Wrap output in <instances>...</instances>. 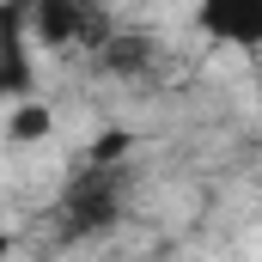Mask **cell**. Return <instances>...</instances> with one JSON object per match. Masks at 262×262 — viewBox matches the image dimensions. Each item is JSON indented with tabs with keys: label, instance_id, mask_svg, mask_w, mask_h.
<instances>
[{
	"label": "cell",
	"instance_id": "obj_3",
	"mask_svg": "<svg viewBox=\"0 0 262 262\" xmlns=\"http://www.w3.org/2000/svg\"><path fill=\"white\" fill-rule=\"evenodd\" d=\"M31 0L0 6V98H31L37 92V55H31Z\"/></svg>",
	"mask_w": 262,
	"mask_h": 262
},
{
	"label": "cell",
	"instance_id": "obj_4",
	"mask_svg": "<svg viewBox=\"0 0 262 262\" xmlns=\"http://www.w3.org/2000/svg\"><path fill=\"white\" fill-rule=\"evenodd\" d=\"M110 220H116V165H85L61 195V226L73 238H85Z\"/></svg>",
	"mask_w": 262,
	"mask_h": 262
},
{
	"label": "cell",
	"instance_id": "obj_7",
	"mask_svg": "<svg viewBox=\"0 0 262 262\" xmlns=\"http://www.w3.org/2000/svg\"><path fill=\"white\" fill-rule=\"evenodd\" d=\"M6 256H12V232H0V262H6Z\"/></svg>",
	"mask_w": 262,
	"mask_h": 262
},
{
	"label": "cell",
	"instance_id": "obj_5",
	"mask_svg": "<svg viewBox=\"0 0 262 262\" xmlns=\"http://www.w3.org/2000/svg\"><path fill=\"white\" fill-rule=\"evenodd\" d=\"M49 134H55V110H49V104H43L37 92L12 104V116H6V140H12V146H31V140H49Z\"/></svg>",
	"mask_w": 262,
	"mask_h": 262
},
{
	"label": "cell",
	"instance_id": "obj_6",
	"mask_svg": "<svg viewBox=\"0 0 262 262\" xmlns=\"http://www.w3.org/2000/svg\"><path fill=\"white\" fill-rule=\"evenodd\" d=\"M122 152H128V134L122 128H110V134L92 140V165H122Z\"/></svg>",
	"mask_w": 262,
	"mask_h": 262
},
{
	"label": "cell",
	"instance_id": "obj_1",
	"mask_svg": "<svg viewBox=\"0 0 262 262\" xmlns=\"http://www.w3.org/2000/svg\"><path fill=\"white\" fill-rule=\"evenodd\" d=\"M116 31H110V18H104V6L98 0H31V43L37 49H104Z\"/></svg>",
	"mask_w": 262,
	"mask_h": 262
},
{
	"label": "cell",
	"instance_id": "obj_2",
	"mask_svg": "<svg viewBox=\"0 0 262 262\" xmlns=\"http://www.w3.org/2000/svg\"><path fill=\"white\" fill-rule=\"evenodd\" d=\"M189 18L207 43L262 55V0H189Z\"/></svg>",
	"mask_w": 262,
	"mask_h": 262
}]
</instances>
